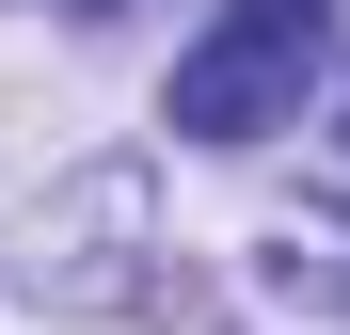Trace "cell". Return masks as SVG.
<instances>
[{
    "label": "cell",
    "instance_id": "cell-3",
    "mask_svg": "<svg viewBox=\"0 0 350 335\" xmlns=\"http://www.w3.org/2000/svg\"><path fill=\"white\" fill-rule=\"evenodd\" d=\"M80 16H111V0H80Z\"/></svg>",
    "mask_w": 350,
    "mask_h": 335
},
{
    "label": "cell",
    "instance_id": "cell-2",
    "mask_svg": "<svg viewBox=\"0 0 350 335\" xmlns=\"http://www.w3.org/2000/svg\"><path fill=\"white\" fill-rule=\"evenodd\" d=\"M334 176H350V112H334Z\"/></svg>",
    "mask_w": 350,
    "mask_h": 335
},
{
    "label": "cell",
    "instance_id": "cell-1",
    "mask_svg": "<svg viewBox=\"0 0 350 335\" xmlns=\"http://www.w3.org/2000/svg\"><path fill=\"white\" fill-rule=\"evenodd\" d=\"M334 48V0H223L207 48L175 64V128L191 144H255V128H303V80Z\"/></svg>",
    "mask_w": 350,
    "mask_h": 335
}]
</instances>
